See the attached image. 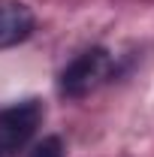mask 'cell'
<instances>
[{"mask_svg": "<svg viewBox=\"0 0 154 157\" xmlns=\"http://www.w3.org/2000/svg\"><path fill=\"white\" fill-rule=\"evenodd\" d=\"M109 73H112V55L106 48H88L64 67L58 88L64 97L79 100V97H88L94 88H100L109 78Z\"/></svg>", "mask_w": 154, "mask_h": 157, "instance_id": "cell-1", "label": "cell"}, {"mask_svg": "<svg viewBox=\"0 0 154 157\" xmlns=\"http://www.w3.org/2000/svg\"><path fill=\"white\" fill-rule=\"evenodd\" d=\"M39 121H42L39 100H21L0 109V157H9L18 148H24L37 133Z\"/></svg>", "mask_w": 154, "mask_h": 157, "instance_id": "cell-2", "label": "cell"}, {"mask_svg": "<svg viewBox=\"0 0 154 157\" xmlns=\"http://www.w3.org/2000/svg\"><path fill=\"white\" fill-rule=\"evenodd\" d=\"M33 33V12L21 0H0V48H12Z\"/></svg>", "mask_w": 154, "mask_h": 157, "instance_id": "cell-3", "label": "cell"}, {"mask_svg": "<svg viewBox=\"0 0 154 157\" xmlns=\"http://www.w3.org/2000/svg\"><path fill=\"white\" fill-rule=\"evenodd\" d=\"M30 157H64V145H60L58 136H48L30 151Z\"/></svg>", "mask_w": 154, "mask_h": 157, "instance_id": "cell-4", "label": "cell"}]
</instances>
